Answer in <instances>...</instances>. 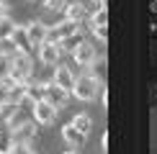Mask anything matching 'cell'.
<instances>
[{"label":"cell","mask_w":157,"mask_h":154,"mask_svg":"<svg viewBox=\"0 0 157 154\" xmlns=\"http://www.w3.org/2000/svg\"><path fill=\"white\" fill-rule=\"evenodd\" d=\"M44 100L59 111V108H64L70 103V90L59 87L57 82H44Z\"/></svg>","instance_id":"4"},{"label":"cell","mask_w":157,"mask_h":154,"mask_svg":"<svg viewBox=\"0 0 157 154\" xmlns=\"http://www.w3.org/2000/svg\"><path fill=\"white\" fill-rule=\"evenodd\" d=\"M90 18V28H95V26H108V8L106 5H98L93 13H88Z\"/></svg>","instance_id":"15"},{"label":"cell","mask_w":157,"mask_h":154,"mask_svg":"<svg viewBox=\"0 0 157 154\" xmlns=\"http://www.w3.org/2000/svg\"><path fill=\"white\" fill-rule=\"evenodd\" d=\"M88 75H90V77H95V80H103V77H106V57L98 54V59L88 67Z\"/></svg>","instance_id":"16"},{"label":"cell","mask_w":157,"mask_h":154,"mask_svg":"<svg viewBox=\"0 0 157 154\" xmlns=\"http://www.w3.org/2000/svg\"><path fill=\"white\" fill-rule=\"evenodd\" d=\"M64 154H80V149H67Z\"/></svg>","instance_id":"25"},{"label":"cell","mask_w":157,"mask_h":154,"mask_svg":"<svg viewBox=\"0 0 157 154\" xmlns=\"http://www.w3.org/2000/svg\"><path fill=\"white\" fill-rule=\"evenodd\" d=\"M31 116H34V123H39V126H52V123H54V118H57V108L49 105L47 100H39V103L31 105Z\"/></svg>","instance_id":"6"},{"label":"cell","mask_w":157,"mask_h":154,"mask_svg":"<svg viewBox=\"0 0 157 154\" xmlns=\"http://www.w3.org/2000/svg\"><path fill=\"white\" fill-rule=\"evenodd\" d=\"M31 75H34V62H31V57L21 54V51H13L8 57V77L16 85H29Z\"/></svg>","instance_id":"1"},{"label":"cell","mask_w":157,"mask_h":154,"mask_svg":"<svg viewBox=\"0 0 157 154\" xmlns=\"http://www.w3.org/2000/svg\"><path fill=\"white\" fill-rule=\"evenodd\" d=\"M8 13H10V3L8 0H0V18H8Z\"/></svg>","instance_id":"23"},{"label":"cell","mask_w":157,"mask_h":154,"mask_svg":"<svg viewBox=\"0 0 157 154\" xmlns=\"http://www.w3.org/2000/svg\"><path fill=\"white\" fill-rule=\"evenodd\" d=\"M5 152L8 154H36L31 144H18V141H10V144L5 146Z\"/></svg>","instance_id":"18"},{"label":"cell","mask_w":157,"mask_h":154,"mask_svg":"<svg viewBox=\"0 0 157 154\" xmlns=\"http://www.w3.org/2000/svg\"><path fill=\"white\" fill-rule=\"evenodd\" d=\"M72 34H82V23H75V21H67V18H62L59 23L49 26L47 41H54V44H59L62 38H67V36H72Z\"/></svg>","instance_id":"3"},{"label":"cell","mask_w":157,"mask_h":154,"mask_svg":"<svg viewBox=\"0 0 157 154\" xmlns=\"http://www.w3.org/2000/svg\"><path fill=\"white\" fill-rule=\"evenodd\" d=\"M90 3H95V5H106V0H90Z\"/></svg>","instance_id":"26"},{"label":"cell","mask_w":157,"mask_h":154,"mask_svg":"<svg viewBox=\"0 0 157 154\" xmlns=\"http://www.w3.org/2000/svg\"><path fill=\"white\" fill-rule=\"evenodd\" d=\"M3 154H8V152H3Z\"/></svg>","instance_id":"27"},{"label":"cell","mask_w":157,"mask_h":154,"mask_svg":"<svg viewBox=\"0 0 157 154\" xmlns=\"http://www.w3.org/2000/svg\"><path fill=\"white\" fill-rule=\"evenodd\" d=\"M39 100H44V82H36V80H31L29 85H26V103H39Z\"/></svg>","instance_id":"13"},{"label":"cell","mask_w":157,"mask_h":154,"mask_svg":"<svg viewBox=\"0 0 157 154\" xmlns=\"http://www.w3.org/2000/svg\"><path fill=\"white\" fill-rule=\"evenodd\" d=\"M82 41V34H72V36H67V38H62L59 41V49H62V54H72L75 46Z\"/></svg>","instance_id":"17"},{"label":"cell","mask_w":157,"mask_h":154,"mask_svg":"<svg viewBox=\"0 0 157 154\" xmlns=\"http://www.w3.org/2000/svg\"><path fill=\"white\" fill-rule=\"evenodd\" d=\"M39 59H41V64H47V67H57V64H59V59H62L59 44L44 41L41 46H39Z\"/></svg>","instance_id":"7"},{"label":"cell","mask_w":157,"mask_h":154,"mask_svg":"<svg viewBox=\"0 0 157 154\" xmlns=\"http://www.w3.org/2000/svg\"><path fill=\"white\" fill-rule=\"evenodd\" d=\"M0 77H8V54L0 51Z\"/></svg>","instance_id":"22"},{"label":"cell","mask_w":157,"mask_h":154,"mask_svg":"<svg viewBox=\"0 0 157 154\" xmlns=\"http://www.w3.org/2000/svg\"><path fill=\"white\" fill-rule=\"evenodd\" d=\"M52 82H57V85L64 87V90H72L75 75H72V69H70L67 64H57V67H54V80H52Z\"/></svg>","instance_id":"10"},{"label":"cell","mask_w":157,"mask_h":154,"mask_svg":"<svg viewBox=\"0 0 157 154\" xmlns=\"http://www.w3.org/2000/svg\"><path fill=\"white\" fill-rule=\"evenodd\" d=\"M72 126H75L77 131L82 134V136H88V134L93 131V118H90L88 113H75V118H72Z\"/></svg>","instance_id":"14"},{"label":"cell","mask_w":157,"mask_h":154,"mask_svg":"<svg viewBox=\"0 0 157 154\" xmlns=\"http://www.w3.org/2000/svg\"><path fill=\"white\" fill-rule=\"evenodd\" d=\"M98 100H101V105H108V90L101 87V93H98Z\"/></svg>","instance_id":"24"},{"label":"cell","mask_w":157,"mask_h":154,"mask_svg":"<svg viewBox=\"0 0 157 154\" xmlns=\"http://www.w3.org/2000/svg\"><path fill=\"white\" fill-rule=\"evenodd\" d=\"M101 87H103L101 80H95L90 75H80V77H75V85L70 90V95H75L82 103H93L98 98V93H101Z\"/></svg>","instance_id":"2"},{"label":"cell","mask_w":157,"mask_h":154,"mask_svg":"<svg viewBox=\"0 0 157 154\" xmlns=\"http://www.w3.org/2000/svg\"><path fill=\"white\" fill-rule=\"evenodd\" d=\"M13 28H16V23L10 18H0V41H10Z\"/></svg>","instance_id":"19"},{"label":"cell","mask_w":157,"mask_h":154,"mask_svg":"<svg viewBox=\"0 0 157 154\" xmlns=\"http://www.w3.org/2000/svg\"><path fill=\"white\" fill-rule=\"evenodd\" d=\"M90 31H93V36H95L101 44L108 41V26H95V28H90Z\"/></svg>","instance_id":"21"},{"label":"cell","mask_w":157,"mask_h":154,"mask_svg":"<svg viewBox=\"0 0 157 154\" xmlns=\"http://www.w3.org/2000/svg\"><path fill=\"white\" fill-rule=\"evenodd\" d=\"M88 8H85L82 3H67L64 5V18L67 21H75V23H82L85 18H88Z\"/></svg>","instance_id":"12"},{"label":"cell","mask_w":157,"mask_h":154,"mask_svg":"<svg viewBox=\"0 0 157 154\" xmlns=\"http://www.w3.org/2000/svg\"><path fill=\"white\" fill-rule=\"evenodd\" d=\"M64 5H67V0H44V8H47V10H54V13L64 10Z\"/></svg>","instance_id":"20"},{"label":"cell","mask_w":157,"mask_h":154,"mask_svg":"<svg viewBox=\"0 0 157 154\" xmlns=\"http://www.w3.org/2000/svg\"><path fill=\"white\" fill-rule=\"evenodd\" d=\"M26 34H29V38H31V44H34V49H39L44 41H47V34H49V26L44 23V21H29L26 23Z\"/></svg>","instance_id":"8"},{"label":"cell","mask_w":157,"mask_h":154,"mask_svg":"<svg viewBox=\"0 0 157 154\" xmlns=\"http://www.w3.org/2000/svg\"><path fill=\"white\" fill-rule=\"evenodd\" d=\"M10 44H13V49L21 51V54H29V57H31V51H34V44H31L29 34H26V26H16V28H13Z\"/></svg>","instance_id":"9"},{"label":"cell","mask_w":157,"mask_h":154,"mask_svg":"<svg viewBox=\"0 0 157 154\" xmlns=\"http://www.w3.org/2000/svg\"><path fill=\"white\" fill-rule=\"evenodd\" d=\"M72 57H75V64H80V67H85V69H88L90 64H93V62L98 59L95 44H93V41H88V38H82V41H80V44L75 46Z\"/></svg>","instance_id":"5"},{"label":"cell","mask_w":157,"mask_h":154,"mask_svg":"<svg viewBox=\"0 0 157 154\" xmlns=\"http://www.w3.org/2000/svg\"><path fill=\"white\" fill-rule=\"evenodd\" d=\"M62 139H64V144L70 146V149H80V146L85 144V136L72 123H67V126H62Z\"/></svg>","instance_id":"11"}]
</instances>
